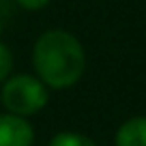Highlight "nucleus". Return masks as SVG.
I'll return each mask as SVG.
<instances>
[{
	"mask_svg": "<svg viewBox=\"0 0 146 146\" xmlns=\"http://www.w3.org/2000/svg\"><path fill=\"white\" fill-rule=\"evenodd\" d=\"M36 78L47 88L62 90L78 84L86 69V54L75 35L67 30H47L32 47Z\"/></svg>",
	"mask_w": 146,
	"mask_h": 146,
	"instance_id": "obj_1",
	"label": "nucleus"
},
{
	"mask_svg": "<svg viewBox=\"0 0 146 146\" xmlns=\"http://www.w3.org/2000/svg\"><path fill=\"white\" fill-rule=\"evenodd\" d=\"M47 101H50L47 86L36 75L17 73L2 84V103L9 110V114L26 118L41 112L47 105Z\"/></svg>",
	"mask_w": 146,
	"mask_h": 146,
	"instance_id": "obj_2",
	"label": "nucleus"
},
{
	"mask_svg": "<svg viewBox=\"0 0 146 146\" xmlns=\"http://www.w3.org/2000/svg\"><path fill=\"white\" fill-rule=\"evenodd\" d=\"M35 129L24 116L0 114V146H32Z\"/></svg>",
	"mask_w": 146,
	"mask_h": 146,
	"instance_id": "obj_3",
	"label": "nucleus"
},
{
	"mask_svg": "<svg viewBox=\"0 0 146 146\" xmlns=\"http://www.w3.org/2000/svg\"><path fill=\"white\" fill-rule=\"evenodd\" d=\"M116 146H146V116L125 120L116 131Z\"/></svg>",
	"mask_w": 146,
	"mask_h": 146,
	"instance_id": "obj_4",
	"label": "nucleus"
},
{
	"mask_svg": "<svg viewBox=\"0 0 146 146\" xmlns=\"http://www.w3.org/2000/svg\"><path fill=\"white\" fill-rule=\"evenodd\" d=\"M50 146H97L88 135L78 131H60L52 137Z\"/></svg>",
	"mask_w": 146,
	"mask_h": 146,
	"instance_id": "obj_5",
	"label": "nucleus"
},
{
	"mask_svg": "<svg viewBox=\"0 0 146 146\" xmlns=\"http://www.w3.org/2000/svg\"><path fill=\"white\" fill-rule=\"evenodd\" d=\"M11 69H13V56L5 43H0V84H5L11 78Z\"/></svg>",
	"mask_w": 146,
	"mask_h": 146,
	"instance_id": "obj_6",
	"label": "nucleus"
},
{
	"mask_svg": "<svg viewBox=\"0 0 146 146\" xmlns=\"http://www.w3.org/2000/svg\"><path fill=\"white\" fill-rule=\"evenodd\" d=\"M47 2L50 0H17V5L26 11H39L43 7H47Z\"/></svg>",
	"mask_w": 146,
	"mask_h": 146,
	"instance_id": "obj_7",
	"label": "nucleus"
},
{
	"mask_svg": "<svg viewBox=\"0 0 146 146\" xmlns=\"http://www.w3.org/2000/svg\"><path fill=\"white\" fill-rule=\"evenodd\" d=\"M0 35H2V22H0Z\"/></svg>",
	"mask_w": 146,
	"mask_h": 146,
	"instance_id": "obj_8",
	"label": "nucleus"
}]
</instances>
